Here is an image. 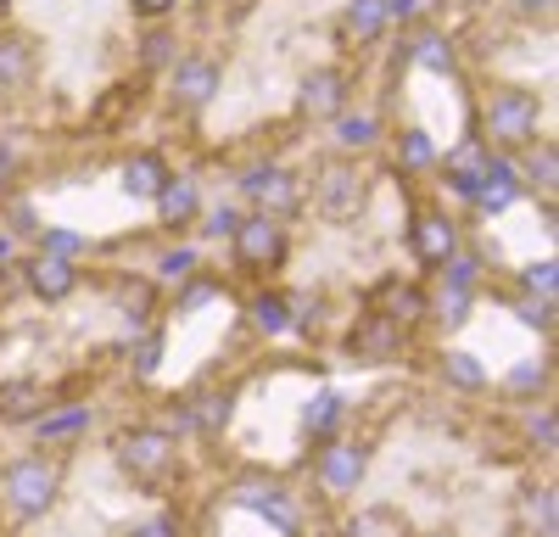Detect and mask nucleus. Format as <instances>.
<instances>
[{"label": "nucleus", "mask_w": 559, "mask_h": 537, "mask_svg": "<svg viewBox=\"0 0 559 537\" xmlns=\"http://www.w3.org/2000/svg\"><path fill=\"white\" fill-rule=\"evenodd\" d=\"M408 57L419 62V68H431V73H453L459 68V57H453V45L437 34V28H426L414 45H408Z\"/></svg>", "instance_id": "26"}, {"label": "nucleus", "mask_w": 559, "mask_h": 537, "mask_svg": "<svg viewBox=\"0 0 559 537\" xmlns=\"http://www.w3.org/2000/svg\"><path fill=\"white\" fill-rule=\"evenodd\" d=\"M168 68H174V73H168V96H174V107L202 112V107L218 96V62H207V57H174Z\"/></svg>", "instance_id": "6"}, {"label": "nucleus", "mask_w": 559, "mask_h": 537, "mask_svg": "<svg viewBox=\"0 0 559 537\" xmlns=\"http://www.w3.org/2000/svg\"><path fill=\"white\" fill-rule=\"evenodd\" d=\"M252 325H258L263 336H286V331H292V302L280 297V291H258V297H252Z\"/></svg>", "instance_id": "24"}, {"label": "nucleus", "mask_w": 559, "mask_h": 537, "mask_svg": "<svg viewBox=\"0 0 559 537\" xmlns=\"http://www.w3.org/2000/svg\"><path fill=\"white\" fill-rule=\"evenodd\" d=\"M347 353H353V358H364V365H386V358H397V353H403V325L369 308L364 320L353 325V336H347Z\"/></svg>", "instance_id": "7"}, {"label": "nucleus", "mask_w": 559, "mask_h": 537, "mask_svg": "<svg viewBox=\"0 0 559 537\" xmlns=\"http://www.w3.org/2000/svg\"><path fill=\"white\" fill-rule=\"evenodd\" d=\"M129 537H179V521L174 515H152V521H140Z\"/></svg>", "instance_id": "42"}, {"label": "nucleus", "mask_w": 559, "mask_h": 537, "mask_svg": "<svg viewBox=\"0 0 559 537\" xmlns=\"http://www.w3.org/2000/svg\"><path fill=\"white\" fill-rule=\"evenodd\" d=\"M442 375H448L453 386H464V392H481V386H487V370L476 365L471 353H442Z\"/></svg>", "instance_id": "31"}, {"label": "nucleus", "mask_w": 559, "mask_h": 537, "mask_svg": "<svg viewBox=\"0 0 559 537\" xmlns=\"http://www.w3.org/2000/svg\"><path fill=\"white\" fill-rule=\"evenodd\" d=\"M45 252H57V258H79V252H84V241H79L73 230H45Z\"/></svg>", "instance_id": "39"}, {"label": "nucleus", "mask_w": 559, "mask_h": 537, "mask_svg": "<svg viewBox=\"0 0 559 537\" xmlns=\"http://www.w3.org/2000/svg\"><path fill=\"white\" fill-rule=\"evenodd\" d=\"M442 275H448V286L471 291V286H476V275H481V258H476V252H453V258L442 263Z\"/></svg>", "instance_id": "35"}, {"label": "nucleus", "mask_w": 559, "mask_h": 537, "mask_svg": "<svg viewBox=\"0 0 559 537\" xmlns=\"http://www.w3.org/2000/svg\"><path fill=\"white\" fill-rule=\"evenodd\" d=\"M185 409H191V426H202V431H218L224 420H229V392H197L191 403H185Z\"/></svg>", "instance_id": "29"}, {"label": "nucleus", "mask_w": 559, "mask_h": 537, "mask_svg": "<svg viewBox=\"0 0 559 537\" xmlns=\"http://www.w3.org/2000/svg\"><path fill=\"white\" fill-rule=\"evenodd\" d=\"M39 409H45V386H34V381L0 386V420H34Z\"/></svg>", "instance_id": "19"}, {"label": "nucleus", "mask_w": 559, "mask_h": 537, "mask_svg": "<svg viewBox=\"0 0 559 537\" xmlns=\"http://www.w3.org/2000/svg\"><path fill=\"white\" fill-rule=\"evenodd\" d=\"M134 107H140V84H112L96 102V112H90V129H118Z\"/></svg>", "instance_id": "18"}, {"label": "nucleus", "mask_w": 559, "mask_h": 537, "mask_svg": "<svg viewBox=\"0 0 559 537\" xmlns=\"http://www.w3.org/2000/svg\"><path fill=\"white\" fill-rule=\"evenodd\" d=\"M23 281H28V291H34V297H45V302H62V297L79 286V268H73V258L39 252V258H28V263H23Z\"/></svg>", "instance_id": "10"}, {"label": "nucleus", "mask_w": 559, "mask_h": 537, "mask_svg": "<svg viewBox=\"0 0 559 537\" xmlns=\"http://www.w3.org/2000/svg\"><path fill=\"white\" fill-rule=\"evenodd\" d=\"M537 123H543V102L532 90H498L487 102V134L481 141L498 146V152H521L537 141Z\"/></svg>", "instance_id": "1"}, {"label": "nucleus", "mask_w": 559, "mask_h": 537, "mask_svg": "<svg viewBox=\"0 0 559 537\" xmlns=\"http://www.w3.org/2000/svg\"><path fill=\"white\" fill-rule=\"evenodd\" d=\"M174 7H179V0H134L140 17H163V12H174Z\"/></svg>", "instance_id": "48"}, {"label": "nucleus", "mask_w": 559, "mask_h": 537, "mask_svg": "<svg viewBox=\"0 0 559 537\" xmlns=\"http://www.w3.org/2000/svg\"><path fill=\"white\" fill-rule=\"evenodd\" d=\"M7 12H12V0H0V17H7Z\"/></svg>", "instance_id": "52"}, {"label": "nucleus", "mask_w": 559, "mask_h": 537, "mask_svg": "<svg viewBox=\"0 0 559 537\" xmlns=\"http://www.w3.org/2000/svg\"><path fill=\"white\" fill-rule=\"evenodd\" d=\"M118 179H123V191H129V196H157V191H163V179H168V163H163L157 152H134V157L118 168Z\"/></svg>", "instance_id": "17"}, {"label": "nucleus", "mask_w": 559, "mask_h": 537, "mask_svg": "<svg viewBox=\"0 0 559 537\" xmlns=\"http://www.w3.org/2000/svg\"><path fill=\"white\" fill-rule=\"evenodd\" d=\"M152 202H157V218L168 224V230H179V224H191V218L202 213V191H197V179H179V174H168V179H163V191H157Z\"/></svg>", "instance_id": "15"}, {"label": "nucleus", "mask_w": 559, "mask_h": 537, "mask_svg": "<svg viewBox=\"0 0 559 537\" xmlns=\"http://www.w3.org/2000/svg\"><path fill=\"white\" fill-rule=\"evenodd\" d=\"M464 308H471V291H459V286H453V291L442 297V320L459 325V320H464Z\"/></svg>", "instance_id": "45"}, {"label": "nucleus", "mask_w": 559, "mask_h": 537, "mask_svg": "<svg viewBox=\"0 0 559 537\" xmlns=\"http://www.w3.org/2000/svg\"><path fill=\"white\" fill-rule=\"evenodd\" d=\"M386 7L381 0H347V34H358V45H376L386 34Z\"/></svg>", "instance_id": "20"}, {"label": "nucleus", "mask_w": 559, "mask_h": 537, "mask_svg": "<svg viewBox=\"0 0 559 537\" xmlns=\"http://www.w3.org/2000/svg\"><path fill=\"white\" fill-rule=\"evenodd\" d=\"M526 286L543 291V297H554V263H532V268H526Z\"/></svg>", "instance_id": "47"}, {"label": "nucleus", "mask_w": 559, "mask_h": 537, "mask_svg": "<svg viewBox=\"0 0 559 537\" xmlns=\"http://www.w3.org/2000/svg\"><path fill=\"white\" fill-rule=\"evenodd\" d=\"M112 297H118V308H123V320L140 331L152 320V286H140V281H118L112 286Z\"/></svg>", "instance_id": "30"}, {"label": "nucleus", "mask_w": 559, "mask_h": 537, "mask_svg": "<svg viewBox=\"0 0 559 537\" xmlns=\"http://www.w3.org/2000/svg\"><path fill=\"white\" fill-rule=\"evenodd\" d=\"M17 241H23V236H12V230H0V263H7V258L17 252Z\"/></svg>", "instance_id": "49"}, {"label": "nucleus", "mask_w": 559, "mask_h": 537, "mask_svg": "<svg viewBox=\"0 0 559 537\" xmlns=\"http://www.w3.org/2000/svg\"><path fill=\"white\" fill-rule=\"evenodd\" d=\"M336 420H342V397H336V392H319V397L308 403V415H302V426H308L313 437H324Z\"/></svg>", "instance_id": "33"}, {"label": "nucleus", "mask_w": 559, "mask_h": 537, "mask_svg": "<svg viewBox=\"0 0 559 537\" xmlns=\"http://www.w3.org/2000/svg\"><path fill=\"white\" fill-rule=\"evenodd\" d=\"M515 196H521L515 163H509V157H487V174H481V186H476V196H471V202H476L481 213H503Z\"/></svg>", "instance_id": "16"}, {"label": "nucleus", "mask_w": 559, "mask_h": 537, "mask_svg": "<svg viewBox=\"0 0 559 537\" xmlns=\"http://www.w3.org/2000/svg\"><path fill=\"white\" fill-rule=\"evenodd\" d=\"M397 163H403V168H431V163H437V146H431L419 129H403V134H397Z\"/></svg>", "instance_id": "32"}, {"label": "nucleus", "mask_w": 559, "mask_h": 537, "mask_svg": "<svg viewBox=\"0 0 559 537\" xmlns=\"http://www.w3.org/2000/svg\"><path fill=\"white\" fill-rule=\"evenodd\" d=\"M241 504L247 510H258V515H269L280 532H292L297 526V510H292V499H286V492H280V487H258V492H241Z\"/></svg>", "instance_id": "25"}, {"label": "nucleus", "mask_w": 559, "mask_h": 537, "mask_svg": "<svg viewBox=\"0 0 559 537\" xmlns=\"http://www.w3.org/2000/svg\"><path fill=\"white\" fill-rule=\"evenodd\" d=\"M157 275H163V281H191V275H197V252H191V247L163 252V258H157Z\"/></svg>", "instance_id": "36"}, {"label": "nucleus", "mask_w": 559, "mask_h": 537, "mask_svg": "<svg viewBox=\"0 0 559 537\" xmlns=\"http://www.w3.org/2000/svg\"><path fill=\"white\" fill-rule=\"evenodd\" d=\"M437 537H453V532H437Z\"/></svg>", "instance_id": "53"}, {"label": "nucleus", "mask_w": 559, "mask_h": 537, "mask_svg": "<svg viewBox=\"0 0 559 537\" xmlns=\"http://www.w3.org/2000/svg\"><path fill=\"white\" fill-rule=\"evenodd\" d=\"M313 202H319L324 218H353V213L364 207V174H358L347 157L324 163L319 179H313Z\"/></svg>", "instance_id": "4"}, {"label": "nucleus", "mask_w": 559, "mask_h": 537, "mask_svg": "<svg viewBox=\"0 0 559 537\" xmlns=\"http://www.w3.org/2000/svg\"><path fill=\"white\" fill-rule=\"evenodd\" d=\"M157 365H163V336H146V342H140V353H134V370L152 375Z\"/></svg>", "instance_id": "40"}, {"label": "nucleus", "mask_w": 559, "mask_h": 537, "mask_svg": "<svg viewBox=\"0 0 559 537\" xmlns=\"http://www.w3.org/2000/svg\"><path fill=\"white\" fill-rule=\"evenodd\" d=\"M90 426V403H73V409H57V415H39V437L45 442H68Z\"/></svg>", "instance_id": "28"}, {"label": "nucleus", "mask_w": 559, "mask_h": 537, "mask_svg": "<svg viewBox=\"0 0 559 537\" xmlns=\"http://www.w3.org/2000/svg\"><path fill=\"white\" fill-rule=\"evenodd\" d=\"M381 141V123L369 112H336V146L342 152H369Z\"/></svg>", "instance_id": "21"}, {"label": "nucleus", "mask_w": 559, "mask_h": 537, "mask_svg": "<svg viewBox=\"0 0 559 537\" xmlns=\"http://www.w3.org/2000/svg\"><path fill=\"white\" fill-rule=\"evenodd\" d=\"M526 515L543 526V537L554 532V487H532V492H526Z\"/></svg>", "instance_id": "37"}, {"label": "nucleus", "mask_w": 559, "mask_h": 537, "mask_svg": "<svg viewBox=\"0 0 559 537\" xmlns=\"http://www.w3.org/2000/svg\"><path fill=\"white\" fill-rule=\"evenodd\" d=\"M241 191L269 213V218H286V213H297V202H302V191H297V179L286 174V168H252L247 179H241Z\"/></svg>", "instance_id": "8"}, {"label": "nucleus", "mask_w": 559, "mask_h": 537, "mask_svg": "<svg viewBox=\"0 0 559 537\" xmlns=\"http://www.w3.org/2000/svg\"><path fill=\"white\" fill-rule=\"evenodd\" d=\"M34 73V51L23 39H0V90H17Z\"/></svg>", "instance_id": "27"}, {"label": "nucleus", "mask_w": 559, "mask_h": 537, "mask_svg": "<svg viewBox=\"0 0 559 537\" xmlns=\"http://www.w3.org/2000/svg\"><path fill=\"white\" fill-rule=\"evenodd\" d=\"M487 157H492V146L481 141V134H471V141H464V146H453V152H448V163H442L448 186H453L459 196H476L481 174H487Z\"/></svg>", "instance_id": "12"}, {"label": "nucleus", "mask_w": 559, "mask_h": 537, "mask_svg": "<svg viewBox=\"0 0 559 537\" xmlns=\"http://www.w3.org/2000/svg\"><path fill=\"white\" fill-rule=\"evenodd\" d=\"M408 241H414V258H419V263L442 268V263L459 252V224H453L448 213H419L414 230H408Z\"/></svg>", "instance_id": "9"}, {"label": "nucleus", "mask_w": 559, "mask_h": 537, "mask_svg": "<svg viewBox=\"0 0 559 537\" xmlns=\"http://www.w3.org/2000/svg\"><path fill=\"white\" fill-rule=\"evenodd\" d=\"M12 236H34L39 230V218H34V202H12V224H7Z\"/></svg>", "instance_id": "43"}, {"label": "nucleus", "mask_w": 559, "mask_h": 537, "mask_svg": "<svg viewBox=\"0 0 559 537\" xmlns=\"http://www.w3.org/2000/svg\"><path fill=\"white\" fill-rule=\"evenodd\" d=\"M57 465L51 460H17V465H7V481H0V492H7V504L17 510V515H45L57 504Z\"/></svg>", "instance_id": "3"}, {"label": "nucleus", "mask_w": 559, "mask_h": 537, "mask_svg": "<svg viewBox=\"0 0 559 537\" xmlns=\"http://www.w3.org/2000/svg\"><path fill=\"white\" fill-rule=\"evenodd\" d=\"M118 465L134 476V481H146L157 487L168 470H174V437L163 426H134L118 437Z\"/></svg>", "instance_id": "2"}, {"label": "nucleus", "mask_w": 559, "mask_h": 537, "mask_svg": "<svg viewBox=\"0 0 559 537\" xmlns=\"http://www.w3.org/2000/svg\"><path fill=\"white\" fill-rule=\"evenodd\" d=\"M319 481L331 492H358V481H364V448L358 442H331L319 454Z\"/></svg>", "instance_id": "13"}, {"label": "nucleus", "mask_w": 559, "mask_h": 537, "mask_svg": "<svg viewBox=\"0 0 559 537\" xmlns=\"http://www.w3.org/2000/svg\"><path fill=\"white\" fill-rule=\"evenodd\" d=\"M7 174H12V163H7V152H0V191H7Z\"/></svg>", "instance_id": "51"}, {"label": "nucleus", "mask_w": 559, "mask_h": 537, "mask_svg": "<svg viewBox=\"0 0 559 537\" xmlns=\"http://www.w3.org/2000/svg\"><path fill=\"white\" fill-rule=\"evenodd\" d=\"M521 152H526L521 174L532 179L537 191H554V179H559V152H554V141H543V134H537V141H532V146H521Z\"/></svg>", "instance_id": "22"}, {"label": "nucleus", "mask_w": 559, "mask_h": 537, "mask_svg": "<svg viewBox=\"0 0 559 537\" xmlns=\"http://www.w3.org/2000/svg\"><path fill=\"white\" fill-rule=\"evenodd\" d=\"M236 224H241V213L224 202V207H213V213H207V236H236Z\"/></svg>", "instance_id": "41"}, {"label": "nucleus", "mask_w": 559, "mask_h": 537, "mask_svg": "<svg viewBox=\"0 0 559 537\" xmlns=\"http://www.w3.org/2000/svg\"><path fill=\"white\" fill-rule=\"evenodd\" d=\"M174 45H179V39H174L168 28H152L146 39H140V62H146V68H168V62L179 57Z\"/></svg>", "instance_id": "34"}, {"label": "nucleus", "mask_w": 559, "mask_h": 537, "mask_svg": "<svg viewBox=\"0 0 559 537\" xmlns=\"http://www.w3.org/2000/svg\"><path fill=\"white\" fill-rule=\"evenodd\" d=\"M532 442L543 448V454H548V448H554V409H543V415H532Z\"/></svg>", "instance_id": "46"}, {"label": "nucleus", "mask_w": 559, "mask_h": 537, "mask_svg": "<svg viewBox=\"0 0 559 537\" xmlns=\"http://www.w3.org/2000/svg\"><path fill=\"white\" fill-rule=\"evenodd\" d=\"M342 537H408V526H403L397 510H358L342 526Z\"/></svg>", "instance_id": "23"}, {"label": "nucleus", "mask_w": 559, "mask_h": 537, "mask_svg": "<svg viewBox=\"0 0 559 537\" xmlns=\"http://www.w3.org/2000/svg\"><path fill=\"white\" fill-rule=\"evenodd\" d=\"M526 12H554V0H521Z\"/></svg>", "instance_id": "50"}, {"label": "nucleus", "mask_w": 559, "mask_h": 537, "mask_svg": "<svg viewBox=\"0 0 559 537\" xmlns=\"http://www.w3.org/2000/svg\"><path fill=\"white\" fill-rule=\"evenodd\" d=\"M369 302H376V313H386V320H397V325H419V320L431 313L426 291H419V286H408V281H381Z\"/></svg>", "instance_id": "14"}, {"label": "nucleus", "mask_w": 559, "mask_h": 537, "mask_svg": "<svg viewBox=\"0 0 559 537\" xmlns=\"http://www.w3.org/2000/svg\"><path fill=\"white\" fill-rule=\"evenodd\" d=\"M236 258L241 268H274L286 258V224L269 218V213H252L236 224Z\"/></svg>", "instance_id": "5"}, {"label": "nucleus", "mask_w": 559, "mask_h": 537, "mask_svg": "<svg viewBox=\"0 0 559 537\" xmlns=\"http://www.w3.org/2000/svg\"><path fill=\"white\" fill-rule=\"evenodd\" d=\"M521 320L537 325V331H554V297H532V302H521Z\"/></svg>", "instance_id": "38"}, {"label": "nucleus", "mask_w": 559, "mask_h": 537, "mask_svg": "<svg viewBox=\"0 0 559 537\" xmlns=\"http://www.w3.org/2000/svg\"><path fill=\"white\" fill-rule=\"evenodd\" d=\"M548 381V365H521L515 375H509V386H515V392H532V386H543Z\"/></svg>", "instance_id": "44"}, {"label": "nucleus", "mask_w": 559, "mask_h": 537, "mask_svg": "<svg viewBox=\"0 0 559 537\" xmlns=\"http://www.w3.org/2000/svg\"><path fill=\"white\" fill-rule=\"evenodd\" d=\"M347 68H313L302 79V112L308 118H336L347 107Z\"/></svg>", "instance_id": "11"}]
</instances>
